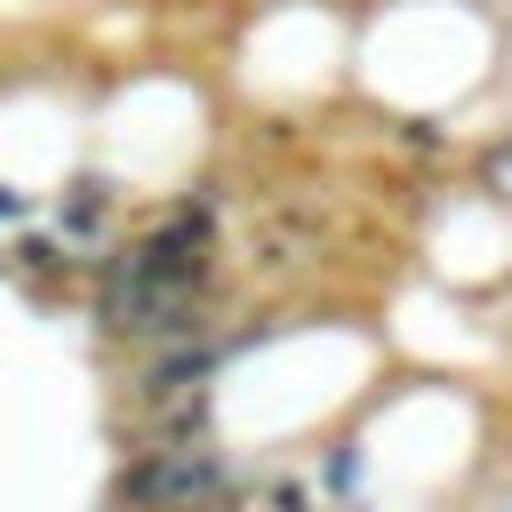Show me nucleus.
I'll list each match as a JSON object with an SVG mask.
<instances>
[{"mask_svg": "<svg viewBox=\"0 0 512 512\" xmlns=\"http://www.w3.org/2000/svg\"><path fill=\"white\" fill-rule=\"evenodd\" d=\"M232 488V464L208 448V440H192V448H168V440H152L128 472H120V512H200V504H216Z\"/></svg>", "mask_w": 512, "mask_h": 512, "instance_id": "nucleus-1", "label": "nucleus"}, {"mask_svg": "<svg viewBox=\"0 0 512 512\" xmlns=\"http://www.w3.org/2000/svg\"><path fill=\"white\" fill-rule=\"evenodd\" d=\"M104 208H112V192L80 176V184L64 192V232H96V216H104Z\"/></svg>", "mask_w": 512, "mask_h": 512, "instance_id": "nucleus-2", "label": "nucleus"}, {"mask_svg": "<svg viewBox=\"0 0 512 512\" xmlns=\"http://www.w3.org/2000/svg\"><path fill=\"white\" fill-rule=\"evenodd\" d=\"M16 256H24V272H64V248L56 240H24Z\"/></svg>", "mask_w": 512, "mask_h": 512, "instance_id": "nucleus-3", "label": "nucleus"}, {"mask_svg": "<svg viewBox=\"0 0 512 512\" xmlns=\"http://www.w3.org/2000/svg\"><path fill=\"white\" fill-rule=\"evenodd\" d=\"M328 488L352 504V488H360V464H352V448H336V456H328Z\"/></svg>", "mask_w": 512, "mask_h": 512, "instance_id": "nucleus-4", "label": "nucleus"}]
</instances>
